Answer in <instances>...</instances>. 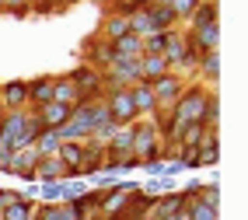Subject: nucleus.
<instances>
[{
    "mask_svg": "<svg viewBox=\"0 0 248 220\" xmlns=\"http://www.w3.org/2000/svg\"><path fill=\"white\" fill-rule=\"evenodd\" d=\"M206 94H210L206 84H200V80L186 84L182 94L175 98V105L168 109V115H175L182 126H186V123H200V112H203V105H206Z\"/></svg>",
    "mask_w": 248,
    "mask_h": 220,
    "instance_id": "f257e3e1",
    "label": "nucleus"
},
{
    "mask_svg": "<svg viewBox=\"0 0 248 220\" xmlns=\"http://www.w3.org/2000/svg\"><path fill=\"white\" fill-rule=\"evenodd\" d=\"M129 133H133V157L140 164L161 157V133H157L154 119H137L133 126H129Z\"/></svg>",
    "mask_w": 248,
    "mask_h": 220,
    "instance_id": "f03ea898",
    "label": "nucleus"
},
{
    "mask_svg": "<svg viewBox=\"0 0 248 220\" xmlns=\"http://www.w3.org/2000/svg\"><path fill=\"white\" fill-rule=\"evenodd\" d=\"M67 77L74 80V88H77V105H80V101H102L105 98V80H102V74H98L94 66L77 63Z\"/></svg>",
    "mask_w": 248,
    "mask_h": 220,
    "instance_id": "7ed1b4c3",
    "label": "nucleus"
},
{
    "mask_svg": "<svg viewBox=\"0 0 248 220\" xmlns=\"http://www.w3.org/2000/svg\"><path fill=\"white\" fill-rule=\"evenodd\" d=\"M25 123H28V109L7 112V115H4V123H0V147H7V150L31 147L28 133H25Z\"/></svg>",
    "mask_w": 248,
    "mask_h": 220,
    "instance_id": "20e7f679",
    "label": "nucleus"
},
{
    "mask_svg": "<svg viewBox=\"0 0 248 220\" xmlns=\"http://www.w3.org/2000/svg\"><path fill=\"white\" fill-rule=\"evenodd\" d=\"M137 192H140V182H133V178H119L112 189H105V192H102V203H98V213H102V220L112 217V213H119Z\"/></svg>",
    "mask_w": 248,
    "mask_h": 220,
    "instance_id": "39448f33",
    "label": "nucleus"
},
{
    "mask_svg": "<svg viewBox=\"0 0 248 220\" xmlns=\"http://www.w3.org/2000/svg\"><path fill=\"white\" fill-rule=\"evenodd\" d=\"M105 109H108V115H112V123L115 126H133L140 115H137V109H133V98H129V88H119V91H105Z\"/></svg>",
    "mask_w": 248,
    "mask_h": 220,
    "instance_id": "423d86ee",
    "label": "nucleus"
},
{
    "mask_svg": "<svg viewBox=\"0 0 248 220\" xmlns=\"http://www.w3.org/2000/svg\"><path fill=\"white\" fill-rule=\"evenodd\" d=\"M182 88H186V77H178V74H161L157 80H151V91H154V98H157V109L161 112H168L171 105H175V98L182 94Z\"/></svg>",
    "mask_w": 248,
    "mask_h": 220,
    "instance_id": "0eeeda50",
    "label": "nucleus"
},
{
    "mask_svg": "<svg viewBox=\"0 0 248 220\" xmlns=\"http://www.w3.org/2000/svg\"><path fill=\"white\" fill-rule=\"evenodd\" d=\"M105 168V143H98V140H84L80 143V168H77V178H91L98 175Z\"/></svg>",
    "mask_w": 248,
    "mask_h": 220,
    "instance_id": "6e6552de",
    "label": "nucleus"
},
{
    "mask_svg": "<svg viewBox=\"0 0 248 220\" xmlns=\"http://www.w3.org/2000/svg\"><path fill=\"white\" fill-rule=\"evenodd\" d=\"M112 60H115V56H112V46H108L102 35H94V39H88V42H84V63H88V66H94L98 74L108 70Z\"/></svg>",
    "mask_w": 248,
    "mask_h": 220,
    "instance_id": "1a4fd4ad",
    "label": "nucleus"
},
{
    "mask_svg": "<svg viewBox=\"0 0 248 220\" xmlns=\"http://www.w3.org/2000/svg\"><path fill=\"white\" fill-rule=\"evenodd\" d=\"M0 105L7 112L28 109V80H4L0 84Z\"/></svg>",
    "mask_w": 248,
    "mask_h": 220,
    "instance_id": "9d476101",
    "label": "nucleus"
},
{
    "mask_svg": "<svg viewBox=\"0 0 248 220\" xmlns=\"http://www.w3.org/2000/svg\"><path fill=\"white\" fill-rule=\"evenodd\" d=\"M129 98H133V109H137L140 119H154V115L161 112L157 109V98H154V91H151V84H147V80L133 84V88H129Z\"/></svg>",
    "mask_w": 248,
    "mask_h": 220,
    "instance_id": "9b49d317",
    "label": "nucleus"
},
{
    "mask_svg": "<svg viewBox=\"0 0 248 220\" xmlns=\"http://www.w3.org/2000/svg\"><path fill=\"white\" fill-rule=\"evenodd\" d=\"M196 77H200V84H213L217 88V80H220V49H213V53H200V60H196Z\"/></svg>",
    "mask_w": 248,
    "mask_h": 220,
    "instance_id": "f8f14e48",
    "label": "nucleus"
},
{
    "mask_svg": "<svg viewBox=\"0 0 248 220\" xmlns=\"http://www.w3.org/2000/svg\"><path fill=\"white\" fill-rule=\"evenodd\" d=\"M35 164H39V154H35V147H21V150H14L11 175H18L21 182H39V178H35Z\"/></svg>",
    "mask_w": 248,
    "mask_h": 220,
    "instance_id": "ddd939ff",
    "label": "nucleus"
},
{
    "mask_svg": "<svg viewBox=\"0 0 248 220\" xmlns=\"http://www.w3.org/2000/svg\"><path fill=\"white\" fill-rule=\"evenodd\" d=\"M53 101V77H35L28 80V109L39 112L42 105H49Z\"/></svg>",
    "mask_w": 248,
    "mask_h": 220,
    "instance_id": "4468645a",
    "label": "nucleus"
},
{
    "mask_svg": "<svg viewBox=\"0 0 248 220\" xmlns=\"http://www.w3.org/2000/svg\"><path fill=\"white\" fill-rule=\"evenodd\" d=\"M220 164V137L217 129H206V137L200 140V161L196 168H217Z\"/></svg>",
    "mask_w": 248,
    "mask_h": 220,
    "instance_id": "2eb2a0df",
    "label": "nucleus"
},
{
    "mask_svg": "<svg viewBox=\"0 0 248 220\" xmlns=\"http://www.w3.org/2000/svg\"><path fill=\"white\" fill-rule=\"evenodd\" d=\"M70 109H74V105H60V101H49V105H42L35 115H39L42 129H60L63 123L70 119Z\"/></svg>",
    "mask_w": 248,
    "mask_h": 220,
    "instance_id": "dca6fc26",
    "label": "nucleus"
},
{
    "mask_svg": "<svg viewBox=\"0 0 248 220\" xmlns=\"http://www.w3.org/2000/svg\"><path fill=\"white\" fill-rule=\"evenodd\" d=\"M108 46H112V56L115 60H140L143 56V39H137L133 31H126L123 39H115Z\"/></svg>",
    "mask_w": 248,
    "mask_h": 220,
    "instance_id": "f3484780",
    "label": "nucleus"
},
{
    "mask_svg": "<svg viewBox=\"0 0 248 220\" xmlns=\"http://www.w3.org/2000/svg\"><path fill=\"white\" fill-rule=\"evenodd\" d=\"M35 178H39L42 185H49V182H63V178H67V168H63L60 157H39V164H35Z\"/></svg>",
    "mask_w": 248,
    "mask_h": 220,
    "instance_id": "a211bd4d",
    "label": "nucleus"
},
{
    "mask_svg": "<svg viewBox=\"0 0 248 220\" xmlns=\"http://www.w3.org/2000/svg\"><path fill=\"white\" fill-rule=\"evenodd\" d=\"M217 21H220V4H196L192 18L182 25V28L196 31V28H203V25H217Z\"/></svg>",
    "mask_w": 248,
    "mask_h": 220,
    "instance_id": "6ab92c4d",
    "label": "nucleus"
},
{
    "mask_svg": "<svg viewBox=\"0 0 248 220\" xmlns=\"http://www.w3.org/2000/svg\"><path fill=\"white\" fill-rule=\"evenodd\" d=\"M35 210H39V203L31 199L28 192H21V199L14 203V206L0 210V220H35Z\"/></svg>",
    "mask_w": 248,
    "mask_h": 220,
    "instance_id": "aec40b11",
    "label": "nucleus"
},
{
    "mask_svg": "<svg viewBox=\"0 0 248 220\" xmlns=\"http://www.w3.org/2000/svg\"><path fill=\"white\" fill-rule=\"evenodd\" d=\"M143 11L151 14V21H154L157 31H171V28H178V18H175V11H171L168 4H157V0H154V4H147Z\"/></svg>",
    "mask_w": 248,
    "mask_h": 220,
    "instance_id": "412c9836",
    "label": "nucleus"
},
{
    "mask_svg": "<svg viewBox=\"0 0 248 220\" xmlns=\"http://www.w3.org/2000/svg\"><path fill=\"white\" fill-rule=\"evenodd\" d=\"M192 42L200 53H213V49H220V21L217 25H203L192 31Z\"/></svg>",
    "mask_w": 248,
    "mask_h": 220,
    "instance_id": "4be33fe9",
    "label": "nucleus"
},
{
    "mask_svg": "<svg viewBox=\"0 0 248 220\" xmlns=\"http://www.w3.org/2000/svg\"><path fill=\"white\" fill-rule=\"evenodd\" d=\"M35 220H77V217L70 210V203H39Z\"/></svg>",
    "mask_w": 248,
    "mask_h": 220,
    "instance_id": "5701e85b",
    "label": "nucleus"
},
{
    "mask_svg": "<svg viewBox=\"0 0 248 220\" xmlns=\"http://www.w3.org/2000/svg\"><path fill=\"white\" fill-rule=\"evenodd\" d=\"M200 123H203L206 129H217V123H220V94H217V88L206 94V105H203V112H200Z\"/></svg>",
    "mask_w": 248,
    "mask_h": 220,
    "instance_id": "b1692460",
    "label": "nucleus"
},
{
    "mask_svg": "<svg viewBox=\"0 0 248 220\" xmlns=\"http://www.w3.org/2000/svg\"><path fill=\"white\" fill-rule=\"evenodd\" d=\"M126 31H129V21L123 18V14H105V25H102V39H105V42L123 39Z\"/></svg>",
    "mask_w": 248,
    "mask_h": 220,
    "instance_id": "393cba45",
    "label": "nucleus"
},
{
    "mask_svg": "<svg viewBox=\"0 0 248 220\" xmlns=\"http://www.w3.org/2000/svg\"><path fill=\"white\" fill-rule=\"evenodd\" d=\"M53 101L60 105H77V88L70 77H53Z\"/></svg>",
    "mask_w": 248,
    "mask_h": 220,
    "instance_id": "a878e982",
    "label": "nucleus"
},
{
    "mask_svg": "<svg viewBox=\"0 0 248 220\" xmlns=\"http://www.w3.org/2000/svg\"><path fill=\"white\" fill-rule=\"evenodd\" d=\"M126 21H129V31H133L137 39H147V35H154V31H157V28H154V21H151V14H147L143 7H140V11H133Z\"/></svg>",
    "mask_w": 248,
    "mask_h": 220,
    "instance_id": "bb28decb",
    "label": "nucleus"
},
{
    "mask_svg": "<svg viewBox=\"0 0 248 220\" xmlns=\"http://www.w3.org/2000/svg\"><path fill=\"white\" fill-rule=\"evenodd\" d=\"M31 147H35V154H39V157H56V150H60V137H56V129H42Z\"/></svg>",
    "mask_w": 248,
    "mask_h": 220,
    "instance_id": "cd10ccee",
    "label": "nucleus"
},
{
    "mask_svg": "<svg viewBox=\"0 0 248 220\" xmlns=\"http://www.w3.org/2000/svg\"><path fill=\"white\" fill-rule=\"evenodd\" d=\"M161 74H168V63H164V56H140V77L151 84L157 80Z\"/></svg>",
    "mask_w": 248,
    "mask_h": 220,
    "instance_id": "c85d7f7f",
    "label": "nucleus"
},
{
    "mask_svg": "<svg viewBox=\"0 0 248 220\" xmlns=\"http://www.w3.org/2000/svg\"><path fill=\"white\" fill-rule=\"evenodd\" d=\"M171 35H175V28H171V31H154V35H147V39H143V56H161Z\"/></svg>",
    "mask_w": 248,
    "mask_h": 220,
    "instance_id": "c756f323",
    "label": "nucleus"
},
{
    "mask_svg": "<svg viewBox=\"0 0 248 220\" xmlns=\"http://www.w3.org/2000/svg\"><path fill=\"white\" fill-rule=\"evenodd\" d=\"M88 192V182L84 178H63L60 185V203H74L77 196H84Z\"/></svg>",
    "mask_w": 248,
    "mask_h": 220,
    "instance_id": "7c9ffc66",
    "label": "nucleus"
},
{
    "mask_svg": "<svg viewBox=\"0 0 248 220\" xmlns=\"http://www.w3.org/2000/svg\"><path fill=\"white\" fill-rule=\"evenodd\" d=\"M196 199L206 203V206H213V210H220V182H203L200 192H196Z\"/></svg>",
    "mask_w": 248,
    "mask_h": 220,
    "instance_id": "2f4dec72",
    "label": "nucleus"
},
{
    "mask_svg": "<svg viewBox=\"0 0 248 220\" xmlns=\"http://www.w3.org/2000/svg\"><path fill=\"white\" fill-rule=\"evenodd\" d=\"M88 182H94V189H98V192H105V189H112V185L119 182V175H112V172H98V175H91Z\"/></svg>",
    "mask_w": 248,
    "mask_h": 220,
    "instance_id": "473e14b6",
    "label": "nucleus"
},
{
    "mask_svg": "<svg viewBox=\"0 0 248 220\" xmlns=\"http://www.w3.org/2000/svg\"><path fill=\"white\" fill-rule=\"evenodd\" d=\"M140 172H143L147 178H164V161H161V157L143 161V164H140Z\"/></svg>",
    "mask_w": 248,
    "mask_h": 220,
    "instance_id": "72a5a7b5",
    "label": "nucleus"
},
{
    "mask_svg": "<svg viewBox=\"0 0 248 220\" xmlns=\"http://www.w3.org/2000/svg\"><path fill=\"white\" fill-rule=\"evenodd\" d=\"M178 175H186V164H182L178 157L164 161V178H178Z\"/></svg>",
    "mask_w": 248,
    "mask_h": 220,
    "instance_id": "f704fd0d",
    "label": "nucleus"
},
{
    "mask_svg": "<svg viewBox=\"0 0 248 220\" xmlns=\"http://www.w3.org/2000/svg\"><path fill=\"white\" fill-rule=\"evenodd\" d=\"M21 199V192L18 189H0V210H7V206H14V203Z\"/></svg>",
    "mask_w": 248,
    "mask_h": 220,
    "instance_id": "c9c22d12",
    "label": "nucleus"
},
{
    "mask_svg": "<svg viewBox=\"0 0 248 220\" xmlns=\"http://www.w3.org/2000/svg\"><path fill=\"white\" fill-rule=\"evenodd\" d=\"M11 164H14V150L0 147V175H11Z\"/></svg>",
    "mask_w": 248,
    "mask_h": 220,
    "instance_id": "e433bc0d",
    "label": "nucleus"
},
{
    "mask_svg": "<svg viewBox=\"0 0 248 220\" xmlns=\"http://www.w3.org/2000/svg\"><path fill=\"white\" fill-rule=\"evenodd\" d=\"M4 115H7V109H4V105H0V123H4Z\"/></svg>",
    "mask_w": 248,
    "mask_h": 220,
    "instance_id": "4c0bfd02",
    "label": "nucleus"
},
{
    "mask_svg": "<svg viewBox=\"0 0 248 220\" xmlns=\"http://www.w3.org/2000/svg\"><path fill=\"white\" fill-rule=\"evenodd\" d=\"M200 4H220V0H200Z\"/></svg>",
    "mask_w": 248,
    "mask_h": 220,
    "instance_id": "58836bf2",
    "label": "nucleus"
}]
</instances>
